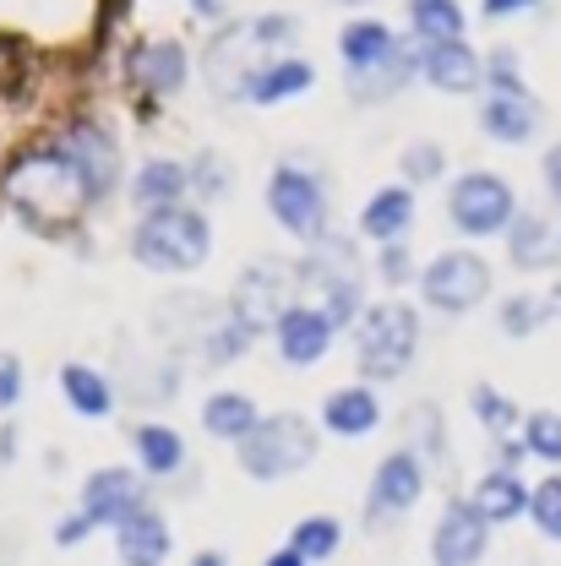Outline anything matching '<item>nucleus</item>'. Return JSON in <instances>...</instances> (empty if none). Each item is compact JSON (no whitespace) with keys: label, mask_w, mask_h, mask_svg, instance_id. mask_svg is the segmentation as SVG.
Segmentation results:
<instances>
[{"label":"nucleus","mask_w":561,"mask_h":566,"mask_svg":"<svg viewBox=\"0 0 561 566\" xmlns=\"http://www.w3.org/2000/svg\"><path fill=\"white\" fill-rule=\"evenodd\" d=\"M229 180H235V169H229L218 153H197V164H191V197H197V202L229 197Z\"/></svg>","instance_id":"nucleus-40"},{"label":"nucleus","mask_w":561,"mask_h":566,"mask_svg":"<svg viewBox=\"0 0 561 566\" xmlns=\"http://www.w3.org/2000/svg\"><path fill=\"white\" fill-rule=\"evenodd\" d=\"M486 87L501 93V98H534L529 82L518 76V55H512V50H496L491 61H486Z\"/></svg>","instance_id":"nucleus-41"},{"label":"nucleus","mask_w":561,"mask_h":566,"mask_svg":"<svg viewBox=\"0 0 561 566\" xmlns=\"http://www.w3.org/2000/svg\"><path fill=\"white\" fill-rule=\"evenodd\" d=\"M398 175H404L409 191L441 180V175H447V147H441V142H409V147L398 153Z\"/></svg>","instance_id":"nucleus-36"},{"label":"nucleus","mask_w":561,"mask_h":566,"mask_svg":"<svg viewBox=\"0 0 561 566\" xmlns=\"http://www.w3.org/2000/svg\"><path fill=\"white\" fill-rule=\"evenodd\" d=\"M191 566H229V556H224V551H197Z\"/></svg>","instance_id":"nucleus-48"},{"label":"nucleus","mask_w":561,"mask_h":566,"mask_svg":"<svg viewBox=\"0 0 561 566\" xmlns=\"http://www.w3.org/2000/svg\"><path fill=\"white\" fill-rule=\"evenodd\" d=\"M425 495V458L409 447H393L376 474H371V495H365V523H393V517H409Z\"/></svg>","instance_id":"nucleus-11"},{"label":"nucleus","mask_w":561,"mask_h":566,"mask_svg":"<svg viewBox=\"0 0 561 566\" xmlns=\"http://www.w3.org/2000/svg\"><path fill=\"white\" fill-rule=\"evenodd\" d=\"M354 240L344 234H328L322 245L305 251V262H294V300L316 305L333 327H354L360 311H365V289L354 273Z\"/></svg>","instance_id":"nucleus-5"},{"label":"nucleus","mask_w":561,"mask_h":566,"mask_svg":"<svg viewBox=\"0 0 561 566\" xmlns=\"http://www.w3.org/2000/svg\"><path fill=\"white\" fill-rule=\"evenodd\" d=\"M268 212L279 218L283 234L300 240L305 251L333 234L328 186H322V175H311V169H300V164H279V169H273V180H268Z\"/></svg>","instance_id":"nucleus-7"},{"label":"nucleus","mask_w":561,"mask_h":566,"mask_svg":"<svg viewBox=\"0 0 561 566\" xmlns=\"http://www.w3.org/2000/svg\"><path fill=\"white\" fill-rule=\"evenodd\" d=\"M33 44L17 33H0V98H22L33 82Z\"/></svg>","instance_id":"nucleus-35"},{"label":"nucleus","mask_w":561,"mask_h":566,"mask_svg":"<svg viewBox=\"0 0 561 566\" xmlns=\"http://www.w3.org/2000/svg\"><path fill=\"white\" fill-rule=\"evenodd\" d=\"M529 517H534V528H540L546 539L561 545V474H546V480L529 491Z\"/></svg>","instance_id":"nucleus-39"},{"label":"nucleus","mask_w":561,"mask_h":566,"mask_svg":"<svg viewBox=\"0 0 561 566\" xmlns=\"http://www.w3.org/2000/svg\"><path fill=\"white\" fill-rule=\"evenodd\" d=\"M354 338V370L365 381H398L415 354H420V311L404 300H376L360 311V322L350 327Z\"/></svg>","instance_id":"nucleus-4"},{"label":"nucleus","mask_w":561,"mask_h":566,"mask_svg":"<svg viewBox=\"0 0 561 566\" xmlns=\"http://www.w3.org/2000/svg\"><path fill=\"white\" fill-rule=\"evenodd\" d=\"M469 501H475V512H480L486 523H512V517L529 512V485H523L512 469H491V474L469 491Z\"/></svg>","instance_id":"nucleus-27"},{"label":"nucleus","mask_w":561,"mask_h":566,"mask_svg":"<svg viewBox=\"0 0 561 566\" xmlns=\"http://www.w3.org/2000/svg\"><path fill=\"white\" fill-rule=\"evenodd\" d=\"M0 458H6V463H11V458H17V430H11V424H6V430H0Z\"/></svg>","instance_id":"nucleus-49"},{"label":"nucleus","mask_w":561,"mask_h":566,"mask_svg":"<svg viewBox=\"0 0 561 566\" xmlns=\"http://www.w3.org/2000/svg\"><path fill=\"white\" fill-rule=\"evenodd\" d=\"M376 279L387 283V289H404V283H415V256H409V245L398 240V245H382V256H376Z\"/></svg>","instance_id":"nucleus-42"},{"label":"nucleus","mask_w":561,"mask_h":566,"mask_svg":"<svg viewBox=\"0 0 561 566\" xmlns=\"http://www.w3.org/2000/svg\"><path fill=\"white\" fill-rule=\"evenodd\" d=\"M316 452H322V441H316V424L305 420V415H294V409H283V415H262V424L235 447V458H240V469L251 474V480H289V474H300V469H311L316 463Z\"/></svg>","instance_id":"nucleus-6"},{"label":"nucleus","mask_w":561,"mask_h":566,"mask_svg":"<svg viewBox=\"0 0 561 566\" xmlns=\"http://www.w3.org/2000/svg\"><path fill=\"white\" fill-rule=\"evenodd\" d=\"M294 39V17H251V22H224V33H212L208 44V87L218 98H246V82L268 61H279V50Z\"/></svg>","instance_id":"nucleus-2"},{"label":"nucleus","mask_w":561,"mask_h":566,"mask_svg":"<svg viewBox=\"0 0 561 566\" xmlns=\"http://www.w3.org/2000/svg\"><path fill=\"white\" fill-rule=\"evenodd\" d=\"M469 409H475V420L486 424L491 436H507L512 424H523V415H518V403H512L507 392H496L491 381H480V387L469 392Z\"/></svg>","instance_id":"nucleus-38"},{"label":"nucleus","mask_w":561,"mask_h":566,"mask_svg":"<svg viewBox=\"0 0 561 566\" xmlns=\"http://www.w3.org/2000/svg\"><path fill=\"white\" fill-rule=\"evenodd\" d=\"M491 551V523L475 512L469 495H453L430 528V566H480Z\"/></svg>","instance_id":"nucleus-12"},{"label":"nucleus","mask_w":561,"mask_h":566,"mask_svg":"<svg viewBox=\"0 0 561 566\" xmlns=\"http://www.w3.org/2000/svg\"><path fill=\"white\" fill-rule=\"evenodd\" d=\"M262 566H311V562H305L300 551H289V545H283V551H273V556H268Z\"/></svg>","instance_id":"nucleus-47"},{"label":"nucleus","mask_w":561,"mask_h":566,"mask_svg":"<svg viewBox=\"0 0 561 566\" xmlns=\"http://www.w3.org/2000/svg\"><path fill=\"white\" fill-rule=\"evenodd\" d=\"M365 240L376 245H398L409 229H415V191L409 186H382L365 208H360V223H354Z\"/></svg>","instance_id":"nucleus-20"},{"label":"nucleus","mask_w":561,"mask_h":566,"mask_svg":"<svg viewBox=\"0 0 561 566\" xmlns=\"http://www.w3.org/2000/svg\"><path fill=\"white\" fill-rule=\"evenodd\" d=\"M322 424H328L333 436H344V441H360V436H371V430L382 424V403H376L371 381H354V387H339V392H328V398H322Z\"/></svg>","instance_id":"nucleus-21"},{"label":"nucleus","mask_w":561,"mask_h":566,"mask_svg":"<svg viewBox=\"0 0 561 566\" xmlns=\"http://www.w3.org/2000/svg\"><path fill=\"white\" fill-rule=\"evenodd\" d=\"M257 344V333H246L229 311H218V322L212 327H202V338H197V349H202V359L208 365H235V359H246V349Z\"/></svg>","instance_id":"nucleus-33"},{"label":"nucleus","mask_w":561,"mask_h":566,"mask_svg":"<svg viewBox=\"0 0 561 566\" xmlns=\"http://www.w3.org/2000/svg\"><path fill=\"white\" fill-rule=\"evenodd\" d=\"M0 202L17 212L33 234H50V240L76 234L82 218L98 208L87 175L76 169V158L61 142H33V147H22L0 169Z\"/></svg>","instance_id":"nucleus-1"},{"label":"nucleus","mask_w":561,"mask_h":566,"mask_svg":"<svg viewBox=\"0 0 561 566\" xmlns=\"http://www.w3.org/2000/svg\"><path fill=\"white\" fill-rule=\"evenodd\" d=\"M523 452L529 458H540V463H561V415L557 409H534V415H523Z\"/></svg>","instance_id":"nucleus-37"},{"label":"nucleus","mask_w":561,"mask_h":566,"mask_svg":"<svg viewBox=\"0 0 561 566\" xmlns=\"http://www.w3.org/2000/svg\"><path fill=\"white\" fill-rule=\"evenodd\" d=\"M420 76L436 93H475L486 82V61L464 44V39H447V44H420Z\"/></svg>","instance_id":"nucleus-17"},{"label":"nucleus","mask_w":561,"mask_h":566,"mask_svg":"<svg viewBox=\"0 0 561 566\" xmlns=\"http://www.w3.org/2000/svg\"><path fill=\"white\" fill-rule=\"evenodd\" d=\"M546 300H551V311H557V316H561V283H557V289H551V294H546Z\"/></svg>","instance_id":"nucleus-51"},{"label":"nucleus","mask_w":561,"mask_h":566,"mask_svg":"<svg viewBox=\"0 0 561 566\" xmlns=\"http://www.w3.org/2000/svg\"><path fill=\"white\" fill-rule=\"evenodd\" d=\"M191 6H197L202 17H218V0H191Z\"/></svg>","instance_id":"nucleus-50"},{"label":"nucleus","mask_w":561,"mask_h":566,"mask_svg":"<svg viewBox=\"0 0 561 566\" xmlns=\"http://www.w3.org/2000/svg\"><path fill=\"white\" fill-rule=\"evenodd\" d=\"M551 316H557V311H551V300H546V294H507V300H501V311H496V322H501V333H507V338H534Z\"/></svg>","instance_id":"nucleus-34"},{"label":"nucleus","mask_w":561,"mask_h":566,"mask_svg":"<svg viewBox=\"0 0 561 566\" xmlns=\"http://www.w3.org/2000/svg\"><path fill=\"white\" fill-rule=\"evenodd\" d=\"M126 76L142 98H175L191 76V61H186V44L180 39H142L137 50L126 55Z\"/></svg>","instance_id":"nucleus-16"},{"label":"nucleus","mask_w":561,"mask_h":566,"mask_svg":"<svg viewBox=\"0 0 561 566\" xmlns=\"http://www.w3.org/2000/svg\"><path fill=\"white\" fill-rule=\"evenodd\" d=\"M257 424H262V415H257V403L246 392H212L208 403H202V430H208L212 441L240 447Z\"/></svg>","instance_id":"nucleus-28"},{"label":"nucleus","mask_w":561,"mask_h":566,"mask_svg":"<svg viewBox=\"0 0 561 566\" xmlns=\"http://www.w3.org/2000/svg\"><path fill=\"white\" fill-rule=\"evenodd\" d=\"M71 158H76V169L87 175V186H93V202H110L115 197V186H121V142L110 126H98V120H71L66 137H61Z\"/></svg>","instance_id":"nucleus-14"},{"label":"nucleus","mask_w":561,"mask_h":566,"mask_svg":"<svg viewBox=\"0 0 561 566\" xmlns=\"http://www.w3.org/2000/svg\"><path fill=\"white\" fill-rule=\"evenodd\" d=\"M546 191H551V197L561 202V142L551 147V153H546Z\"/></svg>","instance_id":"nucleus-45"},{"label":"nucleus","mask_w":561,"mask_h":566,"mask_svg":"<svg viewBox=\"0 0 561 566\" xmlns=\"http://www.w3.org/2000/svg\"><path fill=\"white\" fill-rule=\"evenodd\" d=\"M132 256H137L147 273H197L212 256V223L197 202L186 208H158L142 212L137 229H132Z\"/></svg>","instance_id":"nucleus-3"},{"label":"nucleus","mask_w":561,"mask_h":566,"mask_svg":"<svg viewBox=\"0 0 561 566\" xmlns=\"http://www.w3.org/2000/svg\"><path fill=\"white\" fill-rule=\"evenodd\" d=\"M137 506H147V474L121 469V463L93 469V474H87V485H82V501H76V512H82L93 528H115V523H121V517H132Z\"/></svg>","instance_id":"nucleus-13"},{"label":"nucleus","mask_w":561,"mask_h":566,"mask_svg":"<svg viewBox=\"0 0 561 566\" xmlns=\"http://www.w3.org/2000/svg\"><path fill=\"white\" fill-rule=\"evenodd\" d=\"M534 6H540V0H486L480 11H486V17H512V11H534Z\"/></svg>","instance_id":"nucleus-46"},{"label":"nucleus","mask_w":561,"mask_h":566,"mask_svg":"<svg viewBox=\"0 0 561 566\" xmlns=\"http://www.w3.org/2000/svg\"><path fill=\"white\" fill-rule=\"evenodd\" d=\"M22 387H28L22 359H17L11 349H0V415H11V409L22 403Z\"/></svg>","instance_id":"nucleus-43"},{"label":"nucleus","mask_w":561,"mask_h":566,"mask_svg":"<svg viewBox=\"0 0 561 566\" xmlns=\"http://www.w3.org/2000/svg\"><path fill=\"white\" fill-rule=\"evenodd\" d=\"M333 338H339V327H333L316 305H305V300H294V305L279 316V327H273L279 359L289 365V370H311V365H322L328 349H333Z\"/></svg>","instance_id":"nucleus-15"},{"label":"nucleus","mask_w":561,"mask_h":566,"mask_svg":"<svg viewBox=\"0 0 561 566\" xmlns=\"http://www.w3.org/2000/svg\"><path fill=\"white\" fill-rule=\"evenodd\" d=\"M409 28L420 44L464 39V6L458 0H409Z\"/></svg>","instance_id":"nucleus-32"},{"label":"nucleus","mask_w":561,"mask_h":566,"mask_svg":"<svg viewBox=\"0 0 561 566\" xmlns=\"http://www.w3.org/2000/svg\"><path fill=\"white\" fill-rule=\"evenodd\" d=\"M87 534H93V523H87V517H82V512H71V517H61V528H55V545H82V539H87Z\"/></svg>","instance_id":"nucleus-44"},{"label":"nucleus","mask_w":561,"mask_h":566,"mask_svg":"<svg viewBox=\"0 0 561 566\" xmlns=\"http://www.w3.org/2000/svg\"><path fill=\"white\" fill-rule=\"evenodd\" d=\"M339 545H344V523H339L333 512H311V517H300V523L289 528V551H300L311 566L333 562Z\"/></svg>","instance_id":"nucleus-31"},{"label":"nucleus","mask_w":561,"mask_h":566,"mask_svg":"<svg viewBox=\"0 0 561 566\" xmlns=\"http://www.w3.org/2000/svg\"><path fill=\"white\" fill-rule=\"evenodd\" d=\"M294 305V262H279V256H262V262H251L240 279L229 283V316L246 327V333H268V327H279V316Z\"/></svg>","instance_id":"nucleus-8"},{"label":"nucleus","mask_w":561,"mask_h":566,"mask_svg":"<svg viewBox=\"0 0 561 566\" xmlns=\"http://www.w3.org/2000/svg\"><path fill=\"white\" fill-rule=\"evenodd\" d=\"M339 55H344L350 76H365V71L387 66V61L398 55V39H393L387 22H350V28L339 33Z\"/></svg>","instance_id":"nucleus-26"},{"label":"nucleus","mask_w":561,"mask_h":566,"mask_svg":"<svg viewBox=\"0 0 561 566\" xmlns=\"http://www.w3.org/2000/svg\"><path fill=\"white\" fill-rule=\"evenodd\" d=\"M447 218H453L458 234L491 240V234H507V223L518 218V197H512V186H507L501 175L469 169V175H458L453 191H447Z\"/></svg>","instance_id":"nucleus-9"},{"label":"nucleus","mask_w":561,"mask_h":566,"mask_svg":"<svg viewBox=\"0 0 561 566\" xmlns=\"http://www.w3.org/2000/svg\"><path fill=\"white\" fill-rule=\"evenodd\" d=\"M480 132L496 142H529L540 132V104L534 98H501V93H491L480 104Z\"/></svg>","instance_id":"nucleus-29"},{"label":"nucleus","mask_w":561,"mask_h":566,"mask_svg":"<svg viewBox=\"0 0 561 566\" xmlns=\"http://www.w3.org/2000/svg\"><path fill=\"white\" fill-rule=\"evenodd\" d=\"M115 556H121V566H164L169 562V523H164V512H158L153 501L115 523Z\"/></svg>","instance_id":"nucleus-18"},{"label":"nucleus","mask_w":561,"mask_h":566,"mask_svg":"<svg viewBox=\"0 0 561 566\" xmlns=\"http://www.w3.org/2000/svg\"><path fill=\"white\" fill-rule=\"evenodd\" d=\"M486 294H491V262L480 251H441L420 273L425 311L441 316H469L475 305H486Z\"/></svg>","instance_id":"nucleus-10"},{"label":"nucleus","mask_w":561,"mask_h":566,"mask_svg":"<svg viewBox=\"0 0 561 566\" xmlns=\"http://www.w3.org/2000/svg\"><path fill=\"white\" fill-rule=\"evenodd\" d=\"M398 436H404V447H409V452H420L425 463H447V420H441V409H436V403H415V409H404Z\"/></svg>","instance_id":"nucleus-30"},{"label":"nucleus","mask_w":561,"mask_h":566,"mask_svg":"<svg viewBox=\"0 0 561 566\" xmlns=\"http://www.w3.org/2000/svg\"><path fill=\"white\" fill-rule=\"evenodd\" d=\"M126 186H132V202L142 212L186 208L191 202V164H180V158H147V164H137V175Z\"/></svg>","instance_id":"nucleus-19"},{"label":"nucleus","mask_w":561,"mask_h":566,"mask_svg":"<svg viewBox=\"0 0 561 566\" xmlns=\"http://www.w3.org/2000/svg\"><path fill=\"white\" fill-rule=\"evenodd\" d=\"M339 6H365V0H339Z\"/></svg>","instance_id":"nucleus-52"},{"label":"nucleus","mask_w":561,"mask_h":566,"mask_svg":"<svg viewBox=\"0 0 561 566\" xmlns=\"http://www.w3.org/2000/svg\"><path fill=\"white\" fill-rule=\"evenodd\" d=\"M132 452H137V469L147 480H169V474H180L186 469V436L175 430V424H158V420H142L132 430Z\"/></svg>","instance_id":"nucleus-22"},{"label":"nucleus","mask_w":561,"mask_h":566,"mask_svg":"<svg viewBox=\"0 0 561 566\" xmlns=\"http://www.w3.org/2000/svg\"><path fill=\"white\" fill-rule=\"evenodd\" d=\"M557 251H561L557 234H551V223L540 212H518L507 223V256H512V268H523V273L557 268Z\"/></svg>","instance_id":"nucleus-25"},{"label":"nucleus","mask_w":561,"mask_h":566,"mask_svg":"<svg viewBox=\"0 0 561 566\" xmlns=\"http://www.w3.org/2000/svg\"><path fill=\"white\" fill-rule=\"evenodd\" d=\"M311 82H316V66H311V61L279 55V61H268V66L246 82V104H283V98H300V93H311Z\"/></svg>","instance_id":"nucleus-24"},{"label":"nucleus","mask_w":561,"mask_h":566,"mask_svg":"<svg viewBox=\"0 0 561 566\" xmlns=\"http://www.w3.org/2000/svg\"><path fill=\"white\" fill-rule=\"evenodd\" d=\"M61 398H66L71 415H82V420H110V415H115V387H110V376L93 370V365H82V359L61 365Z\"/></svg>","instance_id":"nucleus-23"}]
</instances>
